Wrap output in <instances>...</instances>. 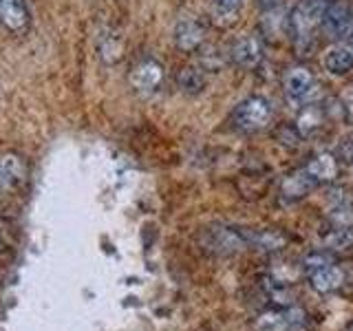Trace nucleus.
<instances>
[{
	"instance_id": "nucleus-4",
	"label": "nucleus",
	"mask_w": 353,
	"mask_h": 331,
	"mask_svg": "<svg viewBox=\"0 0 353 331\" xmlns=\"http://www.w3.org/2000/svg\"><path fill=\"white\" fill-rule=\"evenodd\" d=\"M256 331H309L307 316L298 307H276L256 316Z\"/></svg>"
},
{
	"instance_id": "nucleus-11",
	"label": "nucleus",
	"mask_w": 353,
	"mask_h": 331,
	"mask_svg": "<svg viewBox=\"0 0 353 331\" xmlns=\"http://www.w3.org/2000/svg\"><path fill=\"white\" fill-rule=\"evenodd\" d=\"M0 22L11 33H25L31 25L25 0H0Z\"/></svg>"
},
{
	"instance_id": "nucleus-17",
	"label": "nucleus",
	"mask_w": 353,
	"mask_h": 331,
	"mask_svg": "<svg viewBox=\"0 0 353 331\" xmlns=\"http://www.w3.org/2000/svg\"><path fill=\"white\" fill-rule=\"evenodd\" d=\"M307 166L318 177L320 183H329L331 179H336V174H338V161L334 154H318V157L312 159Z\"/></svg>"
},
{
	"instance_id": "nucleus-5",
	"label": "nucleus",
	"mask_w": 353,
	"mask_h": 331,
	"mask_svg": "<svg viewBox=\"0 0 353 331\" xmlns=\"http://www.w3.org/2000/svg\"><path fill=\"white\" fill-rule=\"evenodd\" d=\"M320 25H323L329 38H347V33L353 27V9L349 0H334V3H329Z\"/></svg>"
},
{
	"instance_id": "nucleus-13",
	"label": "nucleus",
	"mask_w": 353,
	"mask_h": 331,
	"mask_svg": "<svg viewBox=\"0 0 353 331\" xmlns=\"http://www.w3.org/2000/svg\"><path fill=\"white\" fill-rule=\"evenodd\" d=\"M325 66L327 71L334 75H345L353 69V49L347 44H338V47H331L325 53Z\"/></svg>"
},
{
	"instance_id": "nucleus-1",
	"label": "nucleus",
	"mask_w": 353,
	"mask_h": 331,
	"mask_svg": "<svg viewBox=\"0 0 353 331\" xmlns=\"http://www.w3.org/2000/svg\"><path fill=\"white\" fill-rule=\"evenodd\" d=\"M199 245L208 254H214V257H234V254L250 248L248 230L223 223L208 225L199 232Z\"/></svg>"
},
{
	"instance_id": "nucleus-15",
	"label": "nucleus",
	"mask_w": 353,
	"mask_h": 331,
	"mask_svg": "<svg viewBox=\"0 0 353 331\" xmlns=\"http://www.w3.org/2000/svg\"><path fill=\"white\" fill-rule=\"evenodd\" d=\"M176 84H179L183 93L199 95L205 88L208 80H205V73L199 69V66H185V69H181L179 75H176Z\"/></svg>"
},
{
	"instance_id": "nucleus-6",
	"label": "nucleus",
	"mask_w": 353,
	"mask_h": 331,
	"mask_svg": "<svg viewBox=\"0 0 353 331\" xmlns=\"http://www.w3.org/2000/svg\"><path fill=\"white\" fill-rule=\"evenodd\" d=\"M128 80L137 93H143V95L154 93L163 82V66L154 58H143L132 66Z\"/></svg>"
},
{
	"instance_id": "nucleus-10",
	"label": "nucleus",
	"mask_w": 353,
	"mask_h": 331,
	"mask_svg": "<svg viewBox=\"0 0 353 331\" xmlns=\"http://www.w3.org/2000/svg\"><path fill=\"white\" fill-rule=\"evenodd\" d=\"M230 58L236 66H243V69H254V66H259L263 60L261 38H256L254 33H248V36L239 38L234 44H232Z\"/></svg>"
},
{
	"instance_id": "nucleus-21",
	"label": "nucleus",
	"mask_w": 353,
	"mask_h": 331,
	"mask_svg": "<svg viewBox=\"0 0 353 331\" xmlns=\"http://www.w3.org/2000/svg\"><path fill=\"white\" fill-rule=\"evenodd\" d=\"M0 250H3V234H0Z\"/></svg>"
},
{
	"instance_id": "nucleus-14",
	"label": "nucleus",
	"mask_w": 353,
	"mask_h": 331,
	"mask_svg": "<svg viewBox=\"0 0 353 331\" xmlns=\"http://www.w3.org/2000/svg\"><path fill=\"white\" fill-rule=\"evenodd\" d=\"M243 3L245 0H212V18L216 25L221 27L234 25L243 9Z\"/></svg>"
},
{
	"instance_id": "nucleus-20",
	"label": "nucleus",
	"mask_w": 353,
	"mask_h": 331,
	"mask_svg": "<svg viewBox=\"0 0 353 331\" xmlns=\"http://www.w3.org/2000/svg\"><path fill=\"white\" fill-rule=\"evenodd\" d=\"M263 9H276V5H279V0H259Z\"/></svg>"
},
{
	"instance_id": "nucleus-18",
	"label": "nucleus",
	"mask_w": 353,
	"mask_h": 331,
	"mask_svg": "<svg viewBox=\"0 0 353 331\" xmlns=\"http://www.w3.org/2000/svg\"><path fill=\"white\" fill-rule=\"evenodd\" d=\"M99 55L106 64H115L121 58V47L115 36H104L102 44H99Z\"/></svg>"
},
{
	"instance_id": "nucleus-12",
	"label": "nucleus",
	"mask_w": 353,
	"mask_h": 331,
	"mask_svg": "<svg viewBox=\"0 0 353 331\" xmlns=\"http://www.w3.org/2000/svg\"><path fill=\"white\" fill-rule=\"evenodd\" d=\"M283 88L290 99H305L314 88V75L305 66H292L283 77Z\"/></svg>"
},
{
	"instance_id": "nucleus-19",
	"label": "nucleus",
	"mask_w": 353,
	"mask_h": 331,
	"mask_svg": "<svg viewBox=\"0 0 353 331\" xmlns=\"http://www.w3.org/2000/svg\"><path fill=\"white\" fill-rule=\"evenodd\" d=\"M351 243H353V225H342L327 237V245L334 248H349Z\"/></svg>"
},
{
	"instance_id": "nucleus-8",
	"label": "nucleus",
	"mask_w": 353,
	"mask_h": 331,
	"mask_svg": "<svg viewBox=\"0 0 353 331\" xmlns=\"http://www.w3.org/2000/svg\"><path fill=\"white\" fill-rule=\"evenodd\" d=\"M27 161L18 152H5L0 154V192L16 190L27 181Z\"/></svg>"
},
{
	"instance_id": "nucleus-7",
	"label": "nucleus",
	"mask_w": 353,
	"mask_h": 331,
	"mask_svg": "<svg viewBox=\"0 0 353 331\" xmlns=\"http://www.w3.org/2000/svg\"><path fill=\"white\" fill-rule=\"evenodd\" d=\"M205 42V25L194 16H183L174 27V44L183 53H194Z\"/></svg>"
},
{
	"instance_id": "nucleus-2",
	"label": "nucleus",
	"mask_w": 353,
	"mask_h": 331,
	"mask_svg": "<svg viewBox=\"0 0 353 331\" xmlns=\"http://www.w3.org/2000/svg\"><path fill=\"white\" fill-rule=\"evenodd\" d=\"M303 268L307 272V279L312 283V287L320 294H334L345 285L347 274L342 270V265L329 257L325 252H314L305 259Z\"/></svg>"
},
{
	"instance_id": "nucleus-9",
	"label": "nucleus",
	"mask_w": 353,
	"mask_h": 331,
	"mask_svg": "<svg viewBox=\"0 0 353 331\" xmlns=\"http://www.w3.org/2000/svg\"><path fill=\"white\" fill-rule=\"evenodd\" d=\"M318 185H323V183L318 181V177L312 172V168L303 166V168L294 170L290 177H285V181L281 185V194L285 201H298V199L307 197Z\"/></svg>"
},
{
	"instance_id": "nucleus-16",
	"label": "nucleus",
	"mask_w": 353,
	"mask_h": 331,
	"mask_svg": "<svg viewBox=\"0 0 353 331\" xmlns=\"http://www.w3.org/2000/svg\"><path fill=\"white\" fill-rule=\"evenodd\" d=\"M325 124V115L320 106H307L305 110H301V115L296 119V130L301 132L303 137H312L314 132Z\"/></svg>"
},
{
	"instance_id": "nucleus-3",
	"label": "nucleus",
	"mask_w": 353,
	"mask_h": 331,
	"mask_svg": "<svg viewBox=\"0 0 353 331\" xmlns=\"http://www.w3.org/2000/svg\"><path fill=\"white\" fill-rule=\"evenodd\" d=\"M272 121V106L265 97L252 95L245 97L232 113V126L241 132H256L268 128Z\"/></svg>"
}]
</instances>
